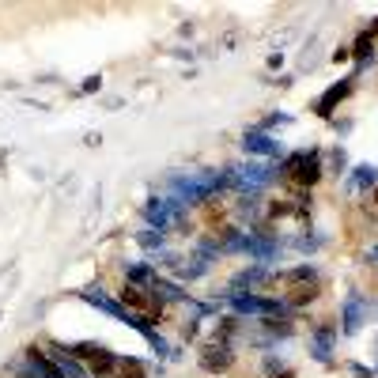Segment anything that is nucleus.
I'll list each match as a JSON object with an SVG mask.
<instances>
[{
    "label": "nucleus",
    "instance_id": "f257e3e1",
    "mask_svg": "<svg viewBox=\"0 0 378 378\" xmlns=\"http://www.w3.org/2000/svg\"><path fill=\"white\" fill-rule=\"evenodd\" d=\"M321 151L318 148H303V151H292V155L280 163V174H284L287 182H292L295 189H303V193H310L321 182Z\"/></svg>",
    "mask_w": 378,
    "mask_h": 378
},
{
    "label": "nucleus",
    "instance_id": "f03ea898",
    "mask_svg": "<svg viewBox=\"0 0 378 378\" xmlns=\"http://www.w3.org/2000/svg\"><path fill=\"white\" fill-rule=\"evenodd\" d=\"M197 359H200V367H205L208 375H223V371L235 367V348L223 344V341H208V344H200Z\"/></svg>",
    "mask_w": 378,
    "mask_h": 378
},
{
    "label": "nucleus",
    "instance_id": "7ed1b4c3",
    "mask_svg": "<svg viewBox=\"0 0 378 378\" xmlns=\"http://www.w3.org/2000/svg\"><path fill=\"white\" fill-rule=\"evenodd\" d=\"M79 299H84V303H91V307H99L102 314H110V318H117V321H125V318H129L125 303H122V299H114V295H106L99 284H91V287H79Z\"/></svg>",
    "mask_w": 378,
    "mask_h": 378
},
{
    "label": "nucleus",
    "instance_id": "20e7f679",
    "mask_svg": "<svg viewBox=\"0 0 378 378\" xmlns=\"http://www.w3.org/2000/svg\"><path fill=\"white\" fill-rule=\"evenodd\" d=\"M371 314V307H367V299L359 292H348V299H344V310H341V333H356L359 325H363V318Z\"/></svg>",
    "mask_w": 378,
    "mask_h": 378
},
{
    "label": "nucleus",
    "instance_id": "39448f33",
    "mask_svg": "<svg viewBox=\"0 0 378 378\" xmlns=\"http://www.w3.org/2000/svg\"><path fill=\"white\" fill-rule=\"evenodd\" d=\"M333 341H337V325L333 321H321L314 329V341H310V356L321 359V363H329V359H333Z\"/></svg>",
    "mask_w": 378,
    "mask_h": 378
},
{
    "label": "nucleus",
    "instance_id": "423d86ee",
    "mask_svg": "<svg viewBox=\"0 0 378 378\" xmlns=\"http://www.w3.org/2000/svg\"><path fill=\"white\" fill-rule=\"evenodd\" d=\"M348 91H352V79H341V84H333V87H329V91L314 102V114H318V117H333V110L341 106L344 99H348Z\"/></svg>",
    "mask_w": 378,
    "mask_h": 378
},
{
    "label": "nucleus",
    "instance_id": "0eeeda50",
    "mask_svg": "<svg viewBox=\"0 0 378 378\" xmlns=\"http://www.w3.org/2000/svg\"><path fill=\"white\" fill-rule=\"evenodd\" d=\"M243 148L250 151V155H265V159H276L280 155V144L272 140L269 133H261V129H250V133L243 136Z\"/></svg>",
    "mask_w": 378,
    "mask_h": 378
},
{
    "label": "nucleus",
    "instance_id": "6e6552de",
    "mask_svg": "<svg viewBox=\"0 0 378 378\" xmlns=\"http://www.w3.org/2000/svg\"><path fill=\"white\" fill-rule=\"evenodd\" d=\"M50 356H53V363L61 367L64 378H91V371H87L76 356H68V352H64V344H50Z\"/></svg>",
    "mask_w": 378,
    "mask_h": 378
},
{
    "label": "nucleus",
    "instance_id": "1a4fd4ad",
    "mask_svg": "<svg viewBox=\"0 0 378 378\" xmlns=\"http://www.w3.org/2000/svg\"><path fill=\"white\" fill-rule=\"evenodd\" d=\"M321 295V287H318V280L314 284H295L292 292H287V299H284V307L287 310H303V307H310V303H314Z\"/></svg>",
    "mask_w": 378,
    "mask_h": 378
},
{
    "label": "nucleus",
    "instance_id": "9d476101",
    "mask_svg": "<svg viewBox=\"0 0 378 378\" xmlns=\"http://www.w3.org/2000/svg\"><path fill=\"white\" fill-rule=\"evenodd\" d=\"M151 295H155L159 303H186V299H189L186 287H178L174 280H163V276H155V284H151Z\"/></svg>",
    "mask_w": 378,
    "mask_h": 378
},
{
    "label": "nucleus",
    "instance_id": "9b49d317",
    "mask_svg": "<svg viewBox=\"0 0 378 378\" xmlns=\"http://www.w3.org/2000/svg\"><path fill=\"white\" fill-rule=\"evenodd\" d=\"M155 276H159V272L151 269V265H144V261L125 269V284H136V287H151V284H155Z\"/></svg>",
    "mask_w": 378,
    "mask_h": 378
},
{
    "label": "nucleus",
    "instance_id": "f8f14e48",
    "mask_svg": "<svg viewBox=\"0 0 378 378\" xmlns=\"http://www.w3.org/2000/svg\"><path fill=\"white\" fill-rule=\"evenodd\" d=\"M378 186V167H356V174H352L348 189L359 193V189H375Z\"/></svg>",
    "mask_w": 378,
    "mask_h": 378
},
{
    "label": "nucleus",
    "instance_id": "ddd939ff",
    "mask_svg": "<svg viewBox=\"0 0 378 378\" xmlns=\"http://www.w3.org/2000/svg\"><path fill=\"white\" fill-rule=\"evenodd\" d=\"M371 50H375V35H371V30H363V35L356 38V50H352V57L363 64L367 57H371Z\"/></svg>",
    "mask_w": 378,
    "mask_h": 378
},
{
    "label": "nucleus",
    "instance_id": "4468645a",
    "mask_svg": "<svg viewBox=\"0 0 378 378\" xmlns=\"http://www.w3.org/2000/svg\"><path fill=\"white\" fill-rule=\"evenodd\" d=\"M136 243L144 246V250H163V231H136Z\"/></svg>",
    "mask_w": 378,
    "mask_h": 378
},
{
    "label": "nucleus",
    "instance_id": "2eb2a0df",
    "mask_svg": "<svg viewBox=\"0 0 378 378\" xmlns=\"http://www.w3.org/2000/svg\"><path fill=\"white\" fill-rule=\"evenodd\" d=\"M144 341H148V344H151V352H155V356H163V359H167V356H174V348H171V341H163V337H159V333H155V329H151V333H148V337H144Z\"/></svg>",
    "mask_w": 378,
    "mask_h": 378
},
{
    "label": "nucleus",
    "instance_id": "dca6fc26",
    "mask_svg": "<svg viewBox=\"0 0 378 378\" xmlns=\"http://www.w3.org/2000/svg\"><path fill=\"white\" fill-rule=\"evenodd\" d=\"M15 280H19V269H15V265H12V269H4V272H0V295H4V292H12V284H15Z\"/></svg>",
    "mask_w": 378,
    "mask_h": 378
},
{
    "label": "nucleus",
    "instance_id": "f3484780",
    "mask_svg": "<svg viewBox=\"0 0 378 378\" xmlns=\"http://www.w3.org/2000/svg\"><path fill=\"white\" fill-rule=\"evenodd\" d=\"M287 122H292L287 114H269V117L261 122V133H265V129H272V125H287Z\"/></svg>",
    "mask_w": 378,
    "mask_h": 378
},
{
    "label": "nucleus",
    "instance_id": "a211bd4d",
    "mask_svg": "<svg viewBox=\"0 0 378 378\" xmlns=\"http://www.w3.org/2000/svg\"><path fill=\"white\" fill-rule=\"evenodd\" d=\"M348 371L359 378H375V367H363V363H348Z\"/></svg>",
    "mask_w": 378,
    "mask_h": 378
},
{
    "label": "nucleus",
    "instance_id": "6ab92c4d",
    "mask_svg": "<svg viewBox=\"0 0 378 378\" xmlns=\"http://www.w3.org/2000/svg\"><path fill=\"white\" fill-rule=\"evenodd\" d=\"M99 87H102V76H91V79H84V87H79V91L91 95V91H99Z\"/></svg>",
    "mask_w": 378,
    "mask_h": 378
},
{
    "label": "nucleus",
    "instance_id": "aec40b11",
    "mask_svg": "<svg viewBox=\"0 0 378 378\" xmlns=\"http://www.w3.org/2000/svg\"><path fill=\"white\" fill-rule=\"evenodd\" d=\"M333 163H337V171H344V163H348V159H344V151H341V148L333 151Z\"/></svg>",
    "mask_w": 378,
    "mask_h": 378
},
{
    "label": "nucleus",
    "instance_id": "412c9836",
    "mask_svg": "<svg viewBox=\"0 0 378 378\" xmlns=\"http://www.w3.org/2000/svg\"><path fill=\"white\" fill-rule=\"evenodd\" d=\"M272 378H295V371H292V367H284V371H280V375H272Z\"/></svg>",
    "mask_w": 378,
    "mask_h": 378
},
{
    "label": "nucleus",
    "instance_id": "4be33fe9",
    "mask_svg": "<svg viewBox=\"0 0 378 378\" xmlns=\"http://www.w3.org/2000/svg\"><path fill=\"white\" fill-rule=\"evenodd\" d=\"M371 205H375V208H378V186H375V189H371Z\"/></svg>",
    "mask_w": 378,
    "mask_h": 378
}]
</instances>
